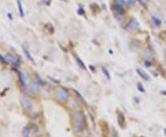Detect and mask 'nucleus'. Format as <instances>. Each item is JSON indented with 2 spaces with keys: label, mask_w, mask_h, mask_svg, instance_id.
<instances>
[{
  "label": "nucleus",
  "mask_w": 166,
  "mask_h": 137,
  "mask_svg": "<svg viewBox=\"0 0 166 137\" xmlns=\"http://www.w3.org/2000/svg\"><path fill=\"white\" fill-rule=\"evenodd\" d=\"M56 97L59 101L63 103H67L69 100V93L64 87H59L56 90Z\"/></svg>",
  "instance_id": "f03ea898"
},
{
  "label": "nucleus",
  "mask_w": 166,
  "mask_h": 137,
  "mask_svg": "<svg viewBox=\"0 0 166 137\" xmlns=\"http://www.w3.org/2000/svg\"><path fill=\"white\" fill-rule=\"evenodd\" d=\"M137 74H139V76H140L141 77L143 78V79L147 80V81H150V77L148 76V75L146 74V73L144 72V71L142 70V69L137 68Z\"/></svg>",
  "instance_id": "6e6552de"
},
{
  "label": "nucleus",
  "mask_w": 166,
  "mask_h": 137,
  "mask_svg": "<svg viewBox=\"0 0 166 137\" xmlns=\"http://www.w3.org/2000/svg\"><path fill=\"white\" fill-rule=\"evenodd\" d=\"M102 72L104 73V76L107 77V79H111V76H110V73L108 72V70L105 68V67H102Z\"/></svg>",
  "instance_id": "2eb2a0df"
},
{
  "label": "nucleus",
  "mask_w": 166,
  "mask_h": 137,
  "mask_svg": "<svg viewBox=\"0 0 166 137\" xmlns=\"http://www.w3.org/2000/svg\"><path fill=\"white\" fill-rule=\"evenodd\" d=\"M153 18V21H154V23H155V24H156V25H157V26H159L160 24H161V21H160L159 19H157V18Z\"/></svg>",
  "instance_id": "412c9836"
},
{
  "label": "nucleus",
  "mask_w": 166,
  "mask_h": 137,
  "mask_svg": "<svg viewBox=\"0 0 166 137\" xmlns=\"http://www.w3.org/2000/svg\"><path fill=\"white\" fill-rule=\"evenodd\" d=\"M74 130L77 133L80 134L85 130L86 123L84 119V115L81 111L79 110H74Z\"/></svg>",
  "instance_id": "f257e3e1"
},
{
  "label": "nucleus",
  "mask_w": 166,
  "mask_h": 137,
  "mask_svg": "<svg viewBox=\"0 0 166 137\" xmlns=\"http://www.w3.org/2000/svg\"><path fill=\"white\" fill-rule=\"evenodd\" d=\"M5 58H6V60H7V62L11 63L15 67H16V68L20 67V59L14 57V56L11 55V54H6Z\"/></svg>",
  "instance_id": "20e7f679"
},
{
  "label": "nucleus",
  "mask_w": 166,
  "mask_h": 137,
  "mask_svg": "<svg viewBox=\"0 0 166 137\" xmlns=\"http://www.w3.org/2000/svg\"><path fill=\"white\" fill-rule=\"evenodd\" d=\"M23 52H24V53H25V55L27 56L28 59H29L31 62H33V57L31 56V54L30 53V51L28 50V49H26L25 47H23Z\"/></svg>",
  "instance_id": "9d476101"
},
{
  "label": "nucleus",
  "mask_w": 166,
  "mask_h": 137,
  "mask_svg": "<svg viewBox=\"0 0 166 137\" xmlns=\"http://www.w3.org/2000/svg\"><path fill=\"white\" fill-rule=\"evenodd\" d=\"M127 30L129 31H136L139 29V23L137 20L136 19H131L129 21V23L127 24Z\"/></svg>",
  "instance_id": "423d86ee"
},
{
  "label": "nucleus",
  "mask_w": 166,
  "mask_h": 137,
  "mask_svg": "<svg viewBox=\"0 0 166 137\" xmlns=\"http://www.w3.org/2000/svg\"><path fill=\"white\" fill-rule=\"evenodd\" d=\"M115 3L119 4V5H123V4L126 3V0H115Z\"/></svg>",
  "instance_id": "aec40b11"
},
{
  "label": "nucleus",
  "mask_w": 166,
  "mask_h": 137,
  "mask_svg": "<svg viewBox=\"0 0 166 137\" xmlns=\"http://www.w3.org/2000/svg\"><path fill=\"white\" fill-rule=\"evenodd\" d=\"M76 61H77V63H78V65H79V66L81 67L82 69H86V66H85V65H84V63L82 61L80 60V58H79V57H76Z\"/></svg>",
  "instance_id": "4468645a"
},
{
  "label": "nucleus",
  "mask_w": 166,
  "mask_h": 137,
  "mask_svg": "<svg viewBox=\"0 0 166 137\" xmlns=\"http://www.w3.org/2000/svg\"><path fill=\"white\" fill-rule=\"evenodd\" d=\"M31 134V130L30 128H28V127L24 128L23 131H22V135H23V137H29Z\"/></svg>",
  "instance_id": "9b49d317"
},
{
  "label": "nucleus",
  "mask_w": 166,
  "mask_h": 137,
  "mask_svg": "<svg viewBox=\"0 0 166 137\" xmlns=\"http://www.w3.org/2000/svg\"><path fill=\"white\" fill-rule=\"evenodd\" d=\"M31 89L33 92H37L39 90V84L37 82H32L31 85Z\"/></svg>",
  "instance_id": "f8f14e48"
},
{
  "label": "nucleus",
  "mask_w": 166,
  "mask_h": 137,
  "mask_svg": "<svg viewBox=\"0 0 166 137\" xmlns=\"http://www.w3.org/2000/svg\"><path fill=\"white\" fill-rule=\"evenodd\" d=\"M78 12H79V15H84V14H85V11H84V9H83L81 7L79 8V10H78Z\"/></svg>",
  "instance_id": "a211bd4d"
},
{
  "label": "nucleus",
  "mask_w": 166,
  "mask_h": 137,
  "mask_svg": "<svg viewBox=\"0 0 166 137\" xmlns=\"http://www.w3.org/2000/svg\"><path fill=\"white\" fill-rule=\"evenodd\" d=\"M74 92H75V93L77 94V95H78V97H79V99H80V100L82 101V102L84 103V104H86V102H85V99H84V97H82V96H81L80 94H79V92H78L77 90H75V89H74Z\"/></svg>",
  "instance_id": "dca6fc26"
},
{
  "label": "nucleus",
  "mask_w": 166,
  "mask_h": 137,
  "mask_svg": "<svg viewBox=\"0 0 166 137\" xmlns=\"http://www.w3.org/2000/svg\"><path fill=\"white\" fill-rule=\"evenodd\" d=\"M112 8H113V11L117 15V16H123L126 12L125 10V7H123V5H119V4L115 3L113 6H112Z\"/></svg>",
  "instance_id": "39448f33"
},
{
  "label": "nucleus",
  "mask_w": 166,
  "mask_h": 137,
  "mask_svg": "<svg viewBox=\"0 0 166 137\" xmlns=\"http://www.w3.org/2000/svg\"><path fill=\"white\" fill-rule=\"evenodd\" d=\"M0 61H1L2 63H7V60H6V58H5V56H2L1 53H0Z\"/></svg>",
  "instance_id": "4be33fe9"
},
{
  "label": "nucleus",
  "mask_w": 166,
  "mask_h": 137,
  "mask_svg": "<svg viewBox=\"0 0 166 137\" xmlns=\"http://www.w3.org/2000/svg\"><path fill=\"white\" fill-rule=\"evenodd\" d=\"M21 102H22V107L26 111H29L32 108V101H31V97L27 95H23L21 97Z\"/></svg>",
  "instance_id": "7ed1b4c3"
},
{
  "label": "nucleus",
  "mask_w": 166,
  "mask_h": 137,
  "mask_svg": "<svg viewBox=\"0 0 166 137\" xmlns=\"http://www.w3.org/2000/svg\"><path fill=\"white\" fill-rule=\"evenodd\" d=\"M79 107V103H77V101L71 100L70 101V108L72 109V110H76Z\"/></svg>",
  "instance_id": "ddd939ff"
},
{
  "label": "nucleus",
  "mask_w": 166,
  "mask_h": 137,
  "mask_svg": "<svg viewBox=\"0 0 166 137\" xmlns=\"http://www.w3.org/2000/svg\"><path fill=\"white\" fill-rule=\"evenodd\" d=\"M18 12H20V15L21 17H24L25 13H24L23 7H22V4H21V1H20V0H18Z\"/></svg>",
  "instance_id": "1a4fd4ad"
},
{
  "label": "nucleus",
  "mask_w": 166,
  "mask_h": 137,
  "mask_svg": "<svg viewBox=\"0 0 166 137\" xmlns=\"http://www.w3.org/2000/svg\"><path fill=\"white\" fill-rule=\"evenodd\" d=\"M142 56L146 59V61H153L154 60V55L150 51L144 50L142 52Z\"/></svg>",
  "instance_id": "0eeeda50"
},
{
  "label": "nucleus",
  "mask_w": 166,
  "mask_h": 137,
  "mask_svg": "<svg viewBox=\"0 0 166 137\" xmlns=\"http://www.w3.org/2000/svg\"><path fill=\"white\" fill-rule=\"evenodd\" d=\"M137 87H139V90H140L141 92H145V90H144V89H144V87H143V86L141 85L140 83L137 84Z\"/></svg>",
  "instance_id": "6ab92c4d"
},
{
  "label": "nucleus",
  "mask_w": 166,
  "mask_h": 137,
  "mask_svg": "<svg viewBox=\"0 0 166 137\" xmlns=\"http://www.w3.org/2000/svg\"><path fill=\"white\" fill-rule=\"evenodd\" d=\"M126 2L129 6H134L136 4V2H137V0H126Z\"/></svg>",
  "instance_id": "f3484780"
},
{
  "label": "nucleus",
  "mask_w": 166,
  "mask_h": 137,
  "mask_svg": "<svg viewBox=\"0 0 166 137\" xmlns=\"http://www.w3.org/2000/svg\"><path fill=\"white\" fill-rule=\"evenodd\" d=\"M7 17L9 18V19H12V17H11V14H10V13H7Z\"/></svg>",
  "instance_id": "5701e85b"
}]
</instances>
